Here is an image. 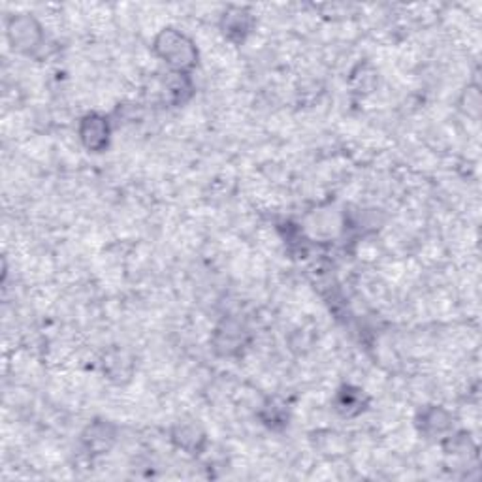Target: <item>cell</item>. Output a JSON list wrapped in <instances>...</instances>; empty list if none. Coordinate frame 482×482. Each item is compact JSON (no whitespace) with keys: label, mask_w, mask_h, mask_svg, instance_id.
Returning <instances> with one entry per match:
<instances>
[{"label":"cell","mask_w":482,"mask_h":482,"mask_svg":"<svg viewBox=\"0 0 482 482\" xmlns=\"http://www.w3.org/2000/svg\"><path fill=\"white\" fill-rule=\"evenodd\" d=\"M82 134H83V140H87V138H91V134H94L93 140L87 143L89 148H93V149L102 148V145L108 141L106 121L100 117H96V115H91V117L85 119V130H83Z\"/></svg>","instance_id":"cell-1"}]
</instances>
